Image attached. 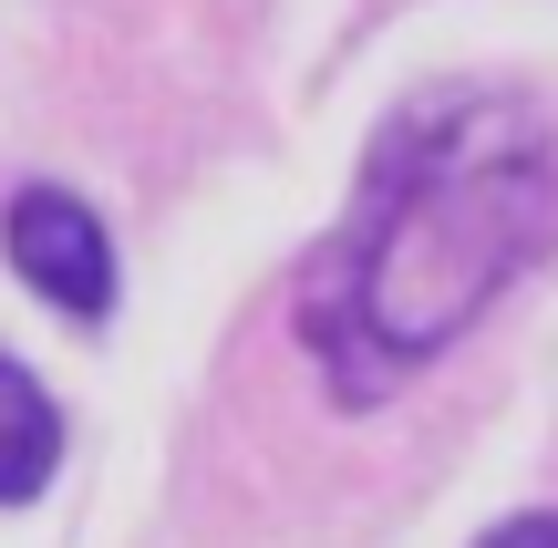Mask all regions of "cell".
<instances>
[{
	"instance_id": "2",
	"label": "cell",
	"mask_w": 558,
	"mask_h": 548,
	"mask_svg": "<svg viewBox=\"0 0 558 548\" xmlns=\"http://www.w3.org/2000/svg\"><path fill=\"white\" fill-rule=\"evenodd\" d=\"M0 248L62 321H104L114 310V239H104V218L73 186H21L11 218H0Z\"/></svg>"
},
{
	"instance_id": "4",
	"label": "cell",
	"mask_w": 558,
	"mask_h": 548,
	"mask_svg": "<svg viewBox=\"0 0 558 548\" xmlns=\"http://www.w3.org/2000/svg\"><path fill=\"white\" fill-rule=\"evenodd\" d=\"M476 548H558V508H527V517H507V528H486Z\"/></svg>"
},
{
	"instance_id": "1",
	"label": "cell",
	"mask_w": 558,
	"mask_h": 548,
	"mask_svg": "<svg viewBox=\"0 0 558 548\" xmlns=\"http://www.w3.org/2000/svg\"><path fill=\"white\" fill-rule=\"evenodd\" d=\"M558 239V145L527 103L456 94L403 114L362 166V218L311 269L300 331L352 404L435 363Z\"/></svg>"
},
{
	"instance_id": "3",
	"label": "cell",
	"mask_w": 558,
	"mask_h": 548,
	"mask_svg": "<svg viewBox=\"0 0 558 548\" xmlns=\"http://www.w3.org/2000/svg\"><path fill=\"white\" fill-rule=\"evenodd\" d=\"M62 466V404L41 393L32 363H11L0 352V508H21V497H41Z\"/></svg>"
}]
</instances>
